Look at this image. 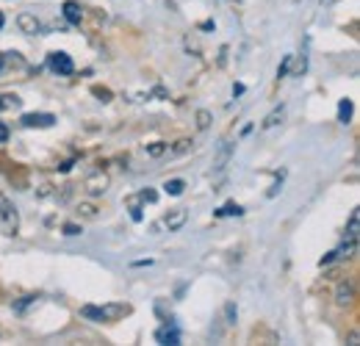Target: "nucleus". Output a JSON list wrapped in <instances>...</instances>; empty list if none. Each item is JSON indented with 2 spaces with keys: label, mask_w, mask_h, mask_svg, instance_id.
Here are the masks:
<instances>
[{
  "label": "nucleus",
  "mask_w": 360,
  "mask_h": 346,
  "mask_svg": "<svg viewBox=\"0 0 360 346\" xmlns=\"http://www.w3.org/2000/svg\"><path fill=\"white\" fill-rule=\"evenodd\" d=\"M3 141H8V128L0 122V144H3Z\"/></svg>",
  "instance_id": "nucleus-30"
},
{
  "label": "nucleus",
  "mask_w": 360,
  "mask_h": 346,
  "mask_svg": "<svg viewBox=\"0 0 360 346\" xmlns=\"http://www.w3.org/2000/svg\"><path fill=\"white\" fill-rule=\"evenodd\" d=\"M352 302H355V283L352 280L338 283V288H335V305L338 307H349Z\"/></svg>",
  "instance_id": "nucleus-8"
},
{
  "label": "nucleus",
  "mask_w": 360,
  "mask_h": 346,
  "mask_svg": "<svg viewBox=\"0 0 360 346\" xmlns=\"http://www.w3.org/2000/svg\"><path fill=\"white\" fill-rule=\"evenodd\" d=\"M17 28H20L22 34H28V37L42 34V23H39V17H37L34 11H22V14H17Z\"/></svg>",
  "instance_id": "nucleus-5"
},
{
  "label": "nucleus",
  "mask_w": 360,
  "mask_h": 346,
  "mask_svg": "<svg viewBox=\"0 0 360 346\" xmlns=\"http://www.w3.org/2000/svg\"><path fill=\"white\" fill-rule=\"evenodd\" d=\"M280 186H283V172H280V177H277V183L269 188V197H277V191H280Z\"/></svg>",
  "instance_id": "nucleus-29"
},
{
  "label": "nucleus",
  "mask_w": 360,
  "mask_h": 346,
  "mask_svg": "<svg viewBox=\"0 0 360 346\" xmlns=\"http://www.w3.org/2000/svg\"><path fill=\"white\" fill-rule=\"evenodd\" d=\"M128 310H131L128 305H84L81 316L86 321H114V319L125 316Z\"/></svg>",
  "instance_id": "nucleus-2"
},
{
  "label": "nucleus",
  "mask_w": 360,
  "mask_h": 346,
  "mask_svg": "<svg viewBox=\"0 0 360 346\" xmlns=\"http://www.w3.org/2000/svg\"><path fill=\"white\" fill-rule=\"evenodd\" d=\"M25 128H50L53 122H56V117L53 114H22V120H20Z\"/></svg>",
  "instance_id": "nucleus-9"
},
{
  "label": "nucleus",
  "mask_w": 360,
  "mask_h": 346,
  "mask_svg": "<svg viewBox=\"0 0 360 346\" xmlns=\"http://www.w3.org/2000/svg\"><path fill=\"white\" fill-rule=\"evenodd\" d=\"M0 28H3V14H0Z\"/></svg>",
  "instance_id": "nucleus-34"
},
{
  "label": "nucleus",
  "mask_w": 360,
  "mask_h": 346,
  "mask_svg": "<svg viewBox=\"0 0 360 346\" xmlns=\"http://www.w3.org/2000/svg\"><path fill=\"white\" fill-rule=\"evenodd\" d=\"M291 61H294V56H285V58H283V64L277 67V78H285V75H288V70H291Z\"/></svg>",
  "instance_id": "nucleus-24"
},
{
  "label": "nucleus",
  "mask_w": 360,
  "mask_h": 346,
  "mask_svg": "<svg viewBox=\"0 0 360 346\" xmlns=\"http://www.w3.org/2000/svg\"><path fill=\"white\" fill-rule=\"evenodd\" d=\"M84 191H86L89 197H103V194L108 191V174L103 172V169H94V172L84 180Z\"/></svg>",
  "instance_id": "nucleus-4"
},
{
  "label": "nucleus",
  "mask_w": 360,
  "mask_h": 346,
  "mask_svg": "<svg viewBox=\"0 0 360 346\" xmlns=\"http://www.w3.org/2000/svg\"><path fill=\"white\" fill-rule=\"evenodd\" d=\"M183 188H186V180H180V177L164 183V191H167L169 197H180V194H183Z\"/></svg>",
  "instance_id": "nucleus-16"
},
{
  "label": "nucleus",
  "mask_w": 360,
  "mask_h": 346,
  "mask_svg": "<svg viewBox=\"0 0 360 346\" xmlns=\"http://www.w3.org/2000/svg\"><path fill=\"white\" fill-rule=\"evenodd\" d=\"M285 120V105L280 103V105H274L269 114L264 117V122H261V130H271V128H277L280 122Z\"/></svg>",
  "instance_id": "nucleus-11"
},
{
  "label": "nucleus",
  "mask_w": 360,
  "mask_h": 346,
  "mask_svg": "<svg viewBox=\"0 0 360 346\" xmlns=\"http://www.w3.org/2000/svg\"><path fill=\"white\" fill-rule=\"evenodd\" d=\"M358 224H360V211L358 208H352L349 224H347V236H349V238H358Z\"/></svg>",
  "instance_id": "nucleus-22"
},
{
  "label": "nucleus",
  "mask_w": 360,
  "mask_h": 346,
  "mask_svg": "<svg viewBox=\"0 0 360 346\" xmlns=\"http://www.w3.org/2000/svg\"><path fill=\"white\" fill-rule=\"evenodd\" d=\"M236 321H238V307L233 300H227L225 302V324L227 327H236Z\"/></svg>",
  "instance_id": "nucleus-19"
},
{
  "label": "nucleus",
  "mask_w": 360,
  "mask_h": 346,
  "mask_svg": "<svg viewBox=\"0 0 360 346\" xmlns=\"http://www.w3.org/2000/svg\"><path fill=\"white\" fill-rule=\"evenodd\" d=\"M47 67H50L56 75H72V72H75V64H72V58H70L64 50L50 53V56H47Z\"/></svg>",
  "instance_id": "nucleus-3"
},
{
  "label": "nucleus",
  "mask_w": 360,
  "mask_h": 346,
  "mask_svg": "<svg viewBox=\"0 0 360 346\" xmlns=\"http://www.w3.org/2000/svg\"><path fill=\"white\" fill-rule=\"evenodd\" d=\"M139 200H144V203H155V200H158V194H155V191H150V188H144V191L139 194Z\"/></svg>",
  "instance_id": "nucleus-28"
},
{
  "label": "nucleus",
  "mask_w": 360,
  "mask_h": 346,
  "mask_svg": "<svg viewBox=\"0 0 360 346\" xmlns=\"http://www.w3.org/2000/svg\"><path fill=\"white\" fill-rule=\"evenodd\" d=\"M64 17H67V23H70V25H81V20H84L81 3H75V0H67V3H64Z\"/></svg>",
  "instance_id": "nucleus-13"
},
{
  "label": "nucleus",
  "mask_w": 360,
  "mask_h": 346,
  "mask_svg": "<svg viewBox=\"0 0 360 346\" xmlns=\"http://www.w3.org/2000/svg\"><path fill=\"white\" fill-rule=\"evenodd\" d=\"M0 111H3V97H0Z\"/></svg>",
  "instance_id": "nucleus-35"
},
{
  "label": "nucleus",
  "mask_w": 360,
  "mask_h": 346,
  "mask_svg": "<svg viewBox=\"0 0 360 346\" xmlns=\"http://www.w3.org/2000/svg\"><path fill=\"white\" fill-rule=\"evenodd\" d=\"M155 341L164 346H178L180 344V333L175 324H167V327H161L158 333H155Z\"/></svg>",
  "instance_id": "nucleus-10"
},
{
  "label": "nucleus",
  "mask_w": 360,
  "mask_h": 346,
  "mask_svg": "<svg viewBox=\"0 0 360 346\" xmlns=\"http://www.w3.org/2000/svg\"><path fill=\"white\" fill-rule=\"evenodd\" d=\"M186 222H188V211H186V208H175V211H169V214L164 217V224H167L169 230H180Z\"/></svg>",
  "instance_id": "nucleus-12"
},
{
  "label": "nucleus",
  "mask_w": 360,
  "mask_h": 346,
  "mask_svg": "<svg viewBox=\"0 0 360 346\" xmlns=\"http://www.w3.org/2000/svg\"><path fill=\"white\" fill-rule=\"evenodd\" d=\"M238 94H244V86H241V84L233 86V97H238Z\"/></svg>",
  "instance_id": "nucleus-32"
},
{
  "label": "nucleus",
  "mask_w": 360,
  "mask_h": 346,
  "mask_svg": "<svg viewBox=\"0 0 360 346\" xmlns=\"http://www.w3.org/2000/svg\"><path fill=\"white\" fill-rule=\"evenodd\" d=\"M191 147H194V141H191V139H180V141H175V147H169L167 153H169V155H186Z\"/></svg>",
  "instance_id": "nucleus-20"
},
{
  "label": "nucleus",
  "mask_w": 360,
  "mask_h": 346,
  "mask_svg": "<svg viewBox=\"0 0 360 346\" xmlns=\"http://www.w3.org/2000/svg\"><path fill=\"white\" fill-rule=\"evenodd\" d=\"M349 344H352V346H358V344H360V335H358V330H352V333H349Z\"/></svg>",
  "instance_id": "nucleus-31"
},
{
  "label": "nucleus",
  "mask_w": 360,
  "mask_h": 346,
  "mask_svg": "<svg viewBox=\"0 0 360 346\" xmlns=\"http://www.w3.org/2000/svg\"><path fill=\"white\" fill-rule=\"evenodd\" d=\"M194 120H197V128H200V130H208V128H211V122H214V114H211L208 108H200Z\"/></svg>",
  "instance_id": "nucleus-18"
},
{
  "label": "nucleus",
  "mask_w": 360,
  "mask_h": 346,
  "mask_svg": "<svg viewBox=\"0 0 360 346\" xmlns=\"http://www.w3.org/2000/svg\"><path fill=\"white\" fill-rule=\"evenodd\" d=\"M352 111H355V103L352 100H341L338 103V122L341 125H349L352 122Z\"/></svg>",
  "instance_id": "nucleus-15"
},
{
  "label": "nucleus",
  "mask_w": 360,
  "mask_h": 346,
  "mask_svg": "<svg viewBox=\"0 0 360 346\" xmlns=\"http://www.w3.org/2000/svg\"><path fill=\"white\" fill-rule=\"evenodd\" d=\"M78 214L86 219H97V208H94L91 203H84V205H78Z\"/></svg>",
  "instance_id": "nucleus-23"
},
{
  "label": "nucleus",
  "mask_w": 360,
  "mask_h": 346,
  "mask_svg": "<svg viewBox=\"0 0 360 346\" xmlns=\"http://www.w3.org/2000/svg\"><path fill=\"white\" fill-rule=\"evenodd\" d=\"M3 67H6V61H3V58H0V72H3Z\"/></svg>",
  "instance_id": "nucleus-33"
},
{
  "label": "nucleus",
  "mask_w": 360,
  "mask_h": 346,
  "mask_svg": "<svg viewBox=\"0 0 360 346\" xmlns=\"http://www.w3.org/2000/svg\"><path fill=\"white\" fill-rule=\"evenodd\" d=\"M167 150H169V144H164V141H153V144L144 147V153L150 158H161V155H167Z\"/></svg>",
  "instance_id": "nucleus-17"
},
{
  "label": "nucleus",
  "mask_w": 360,
  "mask_h": 346,
  "mask_svg": "<svg viewBox=\"0 0 360 346\" xmlns=\"http://www.w3.org/2000/svg\"><path fill=\"white\" fill-rule=\"evenodd\" d=\"M355 250H358V238H349V241H344L338 250H333V252H327L324 258H321V266H330L333 260H344V258H352L355 255Z\"/></svg>",
  "instance_id": "nucleus-6"
},
{
  "label": "nucleus",
  "mask_w": 360,
  "mask_h": 346,
  "mask_svg": "<svg viewBox=\"0 0 360 346\" xmlns=\"http://www.w3.org/2000/svg\"><path fill=\"white\" fill-rule=\"evenodd\" d=\"M241 214H244V208L238 203H227V205H222L217 211V217H241Z\"/></svg>",
  "instance_id": "nucleus-21"
},
{
  "label": "nucleus",
  "mask_w": 360,
  "mask_h": 346,
  "mask_svg": "<svg viewBox=\"0 0 360 346\" xmlns=\"http://www.w3.org/2000/svg\"><path fill=\"white\" fill-rule=\"evenodd\" d=\"M308 44H311V39L302 42V53H300V58H297V64H294V78H302V75L308 72Z\"/></svg>",
  "instance_id": "nucleus-14"
},
{
  "label": "nucleus",
  "mask_w": 360,
  "mask_h": 346,
  "mask_svg": "<svg viewBox=\"0 0 360 346\" xmlns=\"http://www.w3.org/2000/svg\"><path fill=\"white\" fill-rule=\"evenodd\" d=\"M233 141L225 139L219 147H217V155H214V172H225V167L230 164V158H233Z\"/></svg>",
  "instance_id": "nucleus-7"
},
{
  "label": "nucleus",
  "mask_w": 360,
  "mask_h": 346,
  "mask_svg": "<svg viewBox=\"0 0 360 346\" xmlns=\"http://www.w3.org/2000/svg\"><path fill=\"white\" fill-rule=\"evenodd\" d=\"M64 236H81V224L67 222V224H64Z\"/></svg>",
  "instance_id": "nucleus-25"
},
{
  "label": "nucleus",
  "mask_w": 360,
  "mask_h": 346,
  "mask_svg": "<svg viewBox=\"0 0 360 346\" xmlns=\"http://www.w3.org/2000/svg\"><path fill=\"white\" fill-rule=\"evenodd\" d=\"M31 302H37V297H22L20 302L14 305V310H17V313H22V310H25V307H28Z\"/></svg>",
  "instance_id": "nucleus-26"
},
{
  "label": "nucleus",
  "mask_w": 360,
  "mask_h": 346,
  "mask_svg": "<svg viewBox=\"0 0 360 346\" xmlns=\"http://www.w3.org/2000/svg\"><path fill=\"white\" fill-rule=\"evenodd\" d=\"M3 108H20V97H3Z\"/></svg>",
  "instance_id": "nucleus-27"
},
{
  "label": "nucleus",
  "mask_w": 360,
  "mask_h": 346,
  "mask_svg": "<svg viewBox=\"0 0 360 346\" xmlns=\"http://www.w3.org/2000/svg\"><path fill=\"white\" fill-rule=\"evenodd\" d=\"M0 233L6 238H14L20 233V211L3 191H0Z\"/></svg>",
  "instance_id": "nucleus-1"
}]
</instances>
